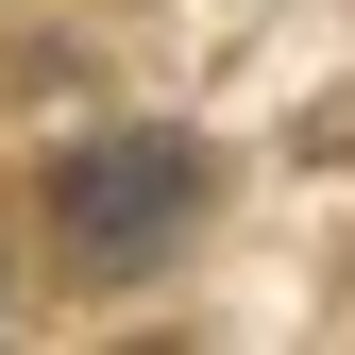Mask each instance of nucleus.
Wrapping results in <instances>:
<instances>
[{"mask_svg":"<svg viewBox=\"0 0 355 355\" xmlns=\"http://www.w3.org/2000/svg\"><path fill=\"white\" fill-rule=\"evenodd\" d=\"M203 220V153L187 136H85V153H51V254L68 271H153L169 237Z\"/></svg>","mask_w":355,"mask_h":355,"instance_id":"1","label":"nucleus"}]
</instances>
